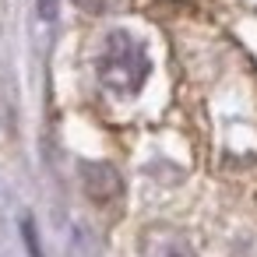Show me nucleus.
I'll use <instances>...</instances> for the list:
<instances>
[{"instance_id": "2", "label": "nucleus", "mask_w": 257, "mask_h": 257, "mask_svg": "<svg viewBox=\"0 0 257 257\" xmlns=\"http://www.w3.org/2000/svg\"><path fill=\"white\" fill-rule=\"evenodd\" d=\"M141 257H194V246L183 232L169 225H152L141 236Z\"/></svg>"}, {"instance_id": "4", "label": "nucleus", "mask_w": 257, "mask_h": 257, "mask_svg": "<svg viewBox=\"0 0 257 257\" xmlns=\"http://www.w3.org/2000/svg\"><path fill=\"white\" fill-rule=\"evenodd\" d=\"M39 22L43 25L57 22V0H39Z\"/></svg>"}, {"instance_id": "1", "label": "nucleus", "mask_w": 257, "mask_h": 257, "mask_svg": "<svg viewBox=\"0 0 257 257\" xmlns=\"http://www.w3.org/2000/svg\"><path fill=\"white\" fill-rule=\"evenodd\" d=\"M95 71H99V85H102L109 95H116V99H134V95L145 88L148 74H152V60H148L145 43H138L131 32L116 29V32L106 36V43H102V50H99Z\"/></svg>"}, {"instance_id": "3", "label": "nucleus", "mask_w": 257, "mask_h": 257, "mask_svg": "<svg viewBox=\"0 0 257 257\" xmlns=\"http://www.w3.org/2000/svg\"><path fill=\"white\" fill-rule=\"evenodd\" d=\"M85 190L95 204H109L123 194V183H120V173L106 162H92L85 166Z\"/></svg>"}]
</instances>
